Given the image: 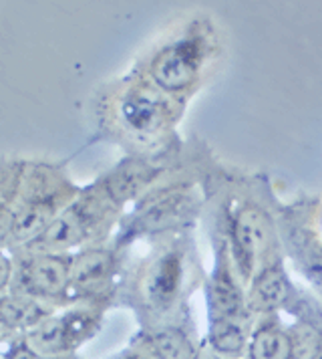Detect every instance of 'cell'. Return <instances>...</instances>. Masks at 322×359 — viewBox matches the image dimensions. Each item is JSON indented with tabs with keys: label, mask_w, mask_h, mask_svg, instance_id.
<instances>
[{
	"label": "cell",
	"mask_w": 322,
	"mask_h": 359,
	"mask_svg": "<svg viewBox=\"0 0 322 359\" xmlns=\"http://www.w3.org/2000/svg\"><path fill=\"white\" fill-rule=\"evenodd\" d=\"M197 63H200V50L195 43L188 41L160 53L151 65V75L160 87L167 91H177L188 87L195 79Z\"/></svg>",
	"instance_id": "cell-1"
},
{
	"label": "cell",
	"mask_w": 322,
	"mask_h": 359,
	"mask_svg": "<svg viewBox=\"0 0 322 359\" xmlns=\"http://www.w3.org/2000/svg\"><path fill=\"white\" fill-rule=\"evenodd\" d=\"M272 229L266 214L256 208H246L234 222V248L240 259L244 273L250 271V264L270 245Z\"/></svg>",
	"instance_id": "cell-2"
},
{
	"label": "cell",
	"mask_w": 322,
	"mask_h": 359,
	"mask_svg": "<svg viewBox=\"0 0 322 359\" xmlns=\"http://www.w3.org/2000/svg\"><path fill=\"white\" fill-rule=\"evenodd\" d=\"M91 216L93 214L85 206L75 204L63 216L55 218L50 224H47V229L36 236L34 245L47 246V248H66V246L77 245L87 234V229L91 224Z\"/></svg>",
	"instance_id": "cell-3"
},
{
	"label": "cell",
	"mask_w": 322,
	"mask_h": 359,
	"mask_svg": "<svg viewBox=\"0 0 322 359\" xmlns=\"http://www.w3.org/2000/svg\"><path fill=\"white\" fill-rule=\"evenodd\" d=\"M85 319L79 317H66V319H50L45 323H38L32 329L29 337V347L38 355L59 353L69 343L73 341L80 331L85 329Z\"/></svg>",
	"instance_id": "cell-4"
},
{
	"label": "cell",
	"mask_w": 322,
	"mask_h": 359,
	"mask_svg": "<svg viewBox=\"0 0 322 359\" xmlns=\"http://www.w3.org/2000/svg\"><path fill=\"white\" fill-rule=\"evenodd\" d=\"M22 278L31 293L59 294L69 283V266L63 259L41 257L24 266Z\"/></svg>",
	"instance_id": "cell-5"
},
{
	"label": "cell",
	"mask_w": 322,
	"mask_h": 359,
	"mask_svg": "<svg viewBox=\"0 0 322 359\" xmlns=\"http://www.w3.org/2000/svg\"><path fill=\"white\" fill-rule=\"evenodd\" d=\"M123 115L135 130H155L163 121V103L149 91H135L125 99Z\"/></svg>",
	"instance_id": "cell-6"
},
{
	"label": "cell",
	"mask_w": 322,
	"mask_h": 359,
	"mask_svg": "<svg viewBox=\"0 0 322 359\" xmlns=\"http://www.w3.org/2000/svg\"><path fill=\"white\" fill-rule=\"evenodd\" d=\"M151 176H153V172L145 163L129 162L125 165H121L117 172H113L105 186H107V192H109V196L113 200L123 202L127 198L135 196L151 180Z\"/></svg>",
	"instance_id": "cell-7"
},
{
	"label": "cell",
	"mask_w": 322,
	"mask_h": 359,
	"mask_svg": "<svg viewBox=\"0 0 322 359\" xmlns=\"http://www.w3.org/2000/svg\"><path fill=\"white\" fill-rule=\"evenodd\" d=\"M286 297H288V280L278 266L266 269L252 289V301L258 309H274L282 305Z\"/></svg>",
	"instance_id": "cell-8"
},
{
	"label": "cell",
	"mask_w": 322,
	"mask_h": 359,
	"mask_svg": "<svg viewBox=\"0 0 322 359\" xmlns=\"http://www.w3.org/2000/svg\"><path fill=\"white\" fill-rule=\"evenodd\" d=\"M181 278V264L176 255L163 257L158 266L153 269L151 278H149V294L158 303H169L177 293Z\"/></svg>",
	"instance_id": "cell-9"
},
{
	"label": "cell",
	"mask_w": 322,
	"mask_h": 359,
	"mask_svg": "<svg viewBox=\"0 0 322 359\" xmlns=\"http://www.w3.org/2000/svg\"><path fill=\"white\" fill-rule=\"evenodd\" d=\"M190 210V198L181 196H167L161 202L153 204L147 212L139 218V229L141 230H161L172 226L177 222L183 214Z\"/></svg>",
	"instance_id": "cell-10"
},
{
	"label": "cell",
	"mask_w": 322,
	"mask_h": 359,
	"mask_svg": "<svg viewBox=\"0 0 322 359\" xmlns=\"http://www.w3.org/2000/svg\"><path fill=\"white\" fill-rule=\"evenodd\" d=\"M252 359H290L292 358V341L278 327L258 329L250 345Z\"/></svg>",
	"instance_id": "cell-11"
},
{
	"label": "cell",
	"mask_w": 322,
	"mask_h": 359,
	"mask_svg": "<svg viewBox=\"0 0 322 359\" xmlns=\"http://www.w3.org/2000/svg\"><path fill=\"white\" fill-rule=\"evenodd\" d=\"M209 303H211V309L220 315L218 319H225L227 315H234L236 311L240 309V291L236 289L234 280H232L230 273L225 271L224 266H220L218 273L211 278Z\"/></svg>",
	"instance_id": "cell-12"
},
{
	"label": "cell",
	"mask_w": 322,
	"mask_h": 359,
	"mask_svg": "<svg viewBox=\"0 0 322 359\" xmlns=\"http://www.w3.org/2000/svg\"><path fill=\"white\" fill-rule=\"evenodd\" d=\"M109 269H111V255L103 250H93V252H85L77 259V262L73 264L71 277L80 287H91L103 280Z\"/></svg>",
	"instance_id": "cell-13"
},
{
	"label": "cell",
	"mask_w": 322,
	"mask_h": 359,
	"mask_svg": "<svg viewBox=\"0 0 322 359\" xmlns=\"http://www.w3.org/2000/svg\"><path fill=\"white\" fill-rule=\"evenodd\" d=\"M151 347L161 359H192L193 349L183 333L176 329L161 331L151 337Z\"/></svg>",
	"instance_id": "cell-14"
},
{
	"label": "cell",
	"mask_w": 322,
	"mask_h": 359,
	"mask_svg": "<svg viewBox=\"0 0 322 359\" xmlns=\"http://www.w3.org/2000/svg\"><path fill=\"white\" fill-rule=\"evenodd\" d=\"M48 216H50V206L48 204H31L29 208H24L20 214H16L13 218V234L16 238H27V236H32L36 234L38 230L47 229Z\"/></svg>",
	"instance_id": "cell-15"
},
{
	"label": "cell",
	"mask_w": 322,
	"mask_h": 359,
	"mask_svg": "<svg viewBox=\"0 0 322 359\" xmlns=\"http://www.w3.org/2000/svg\"><path fill=\"white\" fill-rule=\"evenodd\" d=\"M41 311L34 303L20 299H4L0 301V321L10 327L36 325Z\"/></svg>",
	"instance_id": "cell-16"
},
{
	"label": "cell",
	"mask_w": 322,
	"mask_h": 359,
	"mask_svg": "<svg viewBox=\"0 0 322 359\" xmlns=\"http://www.w3.org/2000/svg\"><path fill=\"white\" fill-rule=\"evenodd\" d=\"M209 337H211L214 347L222 353H238L246 341L241 327L232 323L230 319H216Z\"/></svg>",
	"instance_id": "cell-17"
},
{
	"label": "cell",
	"mask_w": 322,
	"mask_h": 359,
	"mask_svg": "<svg viewBox=\"0 0 322 359\" xmlns=\"http://www.w3.org/2000/svg\"><path fill=\"white\" fill-rule=\"evenodd\" d=\"M300 259L306 266L308 275L322 283V246L314 243H304L300 248Z\"/></svg>",
	"instance_id": "cell-18"
},
{
	"label": "cell",
	"mask_w": 322,
	"mask_h": 359,
	"mask_svg": "<svg viewBox=\"0 0 322 359\" xmlns=\"http://www.w3.org/2000/svg\"><path fill=\"white\" fill-rule=\"evenodd\" d=\"M8 232H13V218L8 216L6 210L0 208V241H2Z\"/></svg>",
	"instance_id": "cell-19"
},
{
	"label": "cell",
	"mask_w": 322,
	"mask_h": 359,
	"mask_svg": "<svg viewBox=\"0 0 322 359\" xmlns=\"http://www.w3.org/2000/svg\"><path fill=\"white\" fill-rule=\"evenodd\" d=\"M10 278V262L4 255H0V289L8 283Z\"/></svg>",
	"instance_id": "cell-20"
},
{
	"label": "cell",
	"mask_w": 322,
	"mask_h": 359,
	"mask_svg": "<svg viewBox=\"0 0 322 359\" xmlns=\"http://www.w3.org/2000/svg\"><path fill=\"white\" fill-rule=\"evenodd\" d=\"M13 359H45V358H41V355H38V353H34L32 349H20V351H16L15 358Z\"/></svg>",
	"instance_id": "cell-21"
},
{
	"label": "cell",
	"mask_w": 322,
	"mask_h": 359,
	"mask_svg": "<svg viewBox=\"0 0 322 359\" xmlns=\"http://www.w3.org/2000/svg\"><path fill=\"white\" fill-rule=\"evenodd\" d=\"M312 359H322V347L321 349H318V351H316V355H314V358Z\"/></svg>",
	"instance_id": "cell-22"
}]
</instances>
